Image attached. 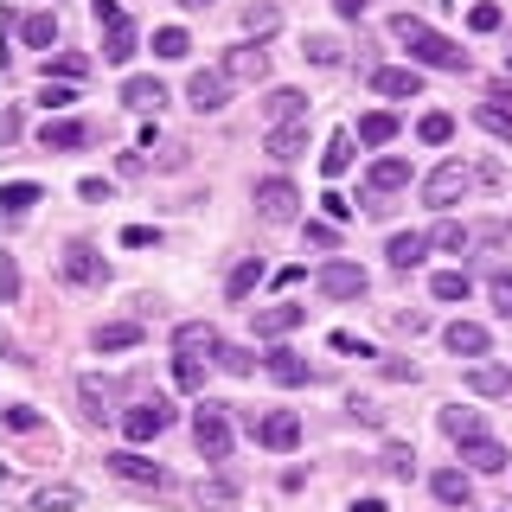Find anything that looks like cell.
<instances>
[{
  "label": "cell",
  "mask_w": 512,
  "mask_h": 512,
  "mask_svg": "<svg viewBox=\"0 0 512 512\" xmlns=\"http://www.w3.org/2000/svg\"><path fill=\"white\" fill-rule=\"evenodd\" d=\"M365 288H372V276H365L359 263H346V256L320 263V295H327V301H359Z\"/></svg>",
  "instance_id": "ba28073f"
},
{
  "label": "cell",
  "mask_w": 512,
  "mask_h": 512,
  "mask_svg": "<svg viewBox=\"0 0 512 512\" xmlns=\"http://www.w3.org/2000/svg\"><path fill=\"white\" fill-rule=\"evenodd\" d=\"M0 423H7L13 436H32V429H39V410H32V404H7V410H0Z\"/></svg>",
  "instance_id": "f6af8a7d"
},
{
  "label": "cell",
  "mask_w": 512,
  "mask_h": 512,
  "mask_svg": "<svg viewBox=\"0 0 512 512\" xmlns=\"http://www.w3.org/2000/svg\"><path fill=\"white\" fill-rule=\"evenodd\" d=\"M39 103H52V109H64V103H71V84H52V77H45V90H39Z\"/></svg>",
  "instance_id": "9f6ffc18"
},
{
  "label": "cell",
  "mask_w": 512,
  "mask_h": 512,
  "mask_svg": "<svg viewBox=\"0 0 512 512\" xmlns=\"http://www.w3.org/2000/svg\"><path fill=\"white\" fill-rule=\"evenodd\" d=\"M52 71L64 77V84H77V77H84V71H90V58H84V52H58L52 64H45V77H52Z\"/></svg>",
  "instance_id": "ee69618b"
},
{
  "label": "cell",
  "mask_w": 512,
  "mask_h": 512,
  "mask_svg": "<svg viewBox=\"0 0 512 512\" xmlns=\"http://www.w3.org/2000/svg\"><path fill=\"white\" fill-rule=\"evenodd\" d=\"M333 352H359V359H378V352H372V346H365V340H359V333H333Z\"/></svg>",
  "instance_id": "11a10c76"
},
{
  "label": "cell",
  "mask_w": 512,
  "mask_h": 512,
  "mask_svg": "<svg viewBox=\"0 0 512 512\" xmlns=\"http://www.w3.org/2000/svg\"><path fill=\"white\" fill-rule=\"evenodd\" d=\"M410 186V160L404 154H378L372 160V199H378V192H404Z\"/></svg>",
  "instance_id": "cb8c5ba5"
},
{
  "label": "cell",
  "mask_w": 512,
  "mask_h": 512,
  "mask_svg": "<svg viewBox=\"0 0 512 512\" xmlns=\"http://www.w3.org/2000/svg\"><path fill=\"white\" fill-rule=\"evenodd\" d=\"M173 378H180V391H205V365L199 359H173Z\"/></svg>",
  "instance_id": "c3c4849f"
},
{
  "label": "cell",
  "mask_w": 512,
  "mask_h": 512,
  "mask_svg": "<svg viewBox=\"0 0 512 512\" xmlns=\"http://www.w3.org/2000/svg\"><path fill=\"white\" fill-rule=\"evenodd\" d=\"M301 58H314V64H340V39H333V32H308Z\"/></svg>",
  "instance_id": "b9f144b4"
},
{
  "label": "cell",
  "mask_w": 512,
  "mask_h": 512,
  "mask_svg": "<svg viewBox=\"0 0 512 512\" xmlns=\"http://www.w3.org/2000/svg\"><path fill=\"white\" fill-rule=\"evenodd\" d=\"M180 7H186V13H205V7H212V0H180Z\"/></svg>",
  "instance_id": "be15d7a7"
},
{
  "label": "cell",
  "mask_w": 512,
  "mask_h": 512,
  "mask_svg": "<svg viewBox=\"0 0 512 512\" xmlns=\"http://www.w3.org/2000/svg\"><path fill=\"white\" fill-rule=\"evenodd\" d=\"M58 269H64V282H77V288H103L109 282V263H103V250L90 244V237H71L58 256Z\"/></svg>",
  "instance_id": "277c9868"
},
{
  "label": "cell",
  "mask_w": 512,
  "mask_h": 512,
  "mask_svg": "<svg viewBox=\"0 0 512 512\" xmlns=\"http://www.w3.org/2000/svg\"><path fill=\"white\" fill-rule=\"evenodd\" d=\"M346 167H352V135H333L327 154H320V173H327V180H340Z\"/></svg>",
  "instance_id": "d590c367"
},
{
  "label": "cell",
  "mask_w": 512,
  "mask_h": 512,
  "mask_svg": "<svg viewBox=\"0 0 512 512\" xmlns=\"http://www.w3.org/2000/svg\"><path fill=\"white\" fill-rule=\"evenodd\" d=\"M429 487H436V500H442V506H474V480L461 474V468H442L436 480H429Z\"/></svg>",
  "instance_id": "484cf974"
},
{
  "label": "cell",
  "mask_w": 512,
  "mask_h": 512,
  "mask_svg": "<svg viewBox=\"0 0 512 512\" xmlns=\"http://www.w3.org/2000/svg\"><path fill=\"white\" fill-rule=\"evenodd\" d=\"M391 32L410 45V64L423 71V64H436V71H468V52H461L448 32H436L429 20H416V13H391Z\"/></svg>",
  "instance_id": "6da1fadb"
},
{
  "label": "cell",
  "mask_w": 512,
  "mask_h": 512,
  "mask_svg": "<svg viewBox=\"0 0 512 512\" xmlns=\"http://www.w3.org/2000/svg\"><path fill=\"white\" fill-rule=\"evenodd\" d=\"M167 423H173V404H167V397H141V404L122 410V436L128 442H154Z\"/></svg>",
  "instance_id": "8992f818"
},
{
  "label": "cell",
  "mask_w": 512,
  "mask_h": 512,
  "mask_svg": "<svg viewBox=\"0 0 512 512\" xmlns=\"http://www.w3.org/2000/svg\"><path fill=\"white\" fill-rule=\"evenodd\" d=\"M320 205H327V218H333V224H340V218H352V205L340 199V192H327V199H320Z\"/></svg>",
  "instance_id": "94428289"
},
{
  "label": "cell",
  "mask_w": 512,
  "mask_h": 512,
  "mask_svg": "<svg viewBox=\"0 0 512 512\" xmlns=\"http://www.w3.org/2000/svg\"><path fill=\"white\" fill-rule=\"evenodd\" d=\"M333 13H340V20H365V13H372V0H333Z\"/></svg>",
  "instance_id": "6f0895ef"
},
{
  "label": "cell",
  "mask_w": 512,
  "mask_h": 512,
  "mask_svg": "<svg viewBox=\"0 0 512 512\" xmlns=\"http://www.w3.org/2000/svg\"><path fill=\"white\" fill-rule=\"evenodd\" d=\"M378 372L397 378V384H416V359H378Z\"/></svg>",
  "instance_id": "816d5d0a"
},
{
  "label": "cell",
  "mask_w": 512,
  "mask_h": 512,
  "mask_svg": "<svg viewBox=\"0 0 512 512\" xmlns=\"http://www.w3.org/2000/svg\"><path fill=\"white\" fill-rule=\"evenodd\" d=\"M186 52H192L186 26H160V32H154V58H186Z\"/></svg>",
  "instance_id": "f35d334b"
},
{
  "label": "cell",
  "mask_w": 512,
  "mask_h": 512,
  "mask_svg": "<svg viewBox=\"0 0 512 512\" xmlns=\"http://www.w3.org/2000/svg\"><path fill=\"white\" fill-rule=\"evenodd\" d=\"M90 346H96V352H128V346H141V320H103V327L90 333Z\"/></svg>",
  "instance_id": "7402d4cb"
},
{
  "label": "cell",
  "mask_w": 512,
  "mask_h": 512,
  "mask_svg": "<svg viewBox=\"0 0 512 512\" xmlns=\"http://www.w3.org/2000/svg\"><path fill=\"white\" fill-rule=\"evenodd\" d=\"M468 244H512V218H480V224H468Z\"/></svg>",
  "instance_id": "74e56055"
},
{
  "label": "cell",
  "mask_w": 512,
  "mask_h": 512,
  "mask_svg": "<svg viewBox=\"0 0 512 512\" xmlns=\"http://www.w3.org/2000/svg\"><path fill=\"white\" fill-rule=\"evenodd\" d=\"M359 141H365V148L397 141V116H391V109H365V116H359Z\"/></svg>",
  "instance_id": "83f0119b"
},
{
  "label": "cell",
  "mask_w": 512,
  "mask_h": 512,
  "mask_svg": "<svg viewBox=\"0 0 512 512\" xmlns=\"http://www.w3.org/2000/svg\"><path fill=\"white\" fill-rule=\"evenodd\" d=\"M301 320H308L301 301H276V308H256V333H263V340H282V333H295Z\"/></svg>",
  "instance_id": "9a60e30c"
},
{
  "label": "cell",
  "mask_w": 512,
  "mask_h": 512,
  "mask_svg": "<svg viewBox=\"0 0 512 512\" xmlns=\"http://www.w3.org/2000/svg\"><path fill=\"white\" fill-rule=\"evenodd\" d=\"M192 442L205 461H231V410L224 404H199L192 410Z\"/></svg>",
  "instance_id": "7a4b0ae2"
},
{
  "label": "cell",
  "mask_w": 512,
  "mask_h": 512,
  "mask_svg": "<svg viewBox=\"0 0 512 512\" xmlns=\"http://www.w3.org/2000/svg\"><path fill=\"white\" fill-rule=\"evenodd\" d=\"M122 103L135 109V116H154V109L167 103V84H160V77H128V84H122Z\"/></svg>",
  "instance_id": "ffe728a7"
},
{
  "label": "cell",
  "mask_w": 512,
  "mask_h": 512,
  "mask_svg": "<svg viewBox=\"0 0 512 512\" xmlns=\"http://www.w3.org/2000/svg\"><path fill=\"white\" fill-rule=\"evenodd\" d=\"M0 205H7V212H26V205H39V180H7V186H0Z\"/></svg>",
  "instance_id": "ab89813d"
},
{
  "label": "cell",
  "mask_w": 512,
  "mask_h": 512,
  "mask_svg": "<svg viewBox=\"0 0 512 512\" xmlns=\"http://www.w3.org/2000/svg\"><path fill=\"white\" fill-rule=\"evenodd\" d=\"M244 26L256 32V39H263V32H276V26H282V7H276V0H250V7H244Z\"/></svg>",
  "instance_id": "836d02e7"
},
{
  "label": "cell",
  "mask_w": 512,
  "mask_h": 512,
  "mask_svg": "<svg viewBox=\"0 0 512 512\" xmlns=\"http://www.w3.org/2000/svg\"><path fill=\"white\" fill-rule=\"evenodd\" d=\"M384 468H391L397 480H410V474H416V455H410L404 442H391V448H384Z\"/></svg>",
  "instance_id": "7dc6e473"
},
{
  "label": "cell",
  "mask_w": 512,
  "mask_h": 512,
  "mask_svg": "<svg viewBox=\"0 0 512 512\" xmlns=\"http://www.w3.org/2000/svg\"><path fill=\"white\" fill-rule=\"evenodd\" d=\"M301 116H308V96H301V90H269V96H263V122H269V128L301 122Z\"/></svg>",
  "instance_id": "44dd1931"
},
{
  "label": "cell",
  "mask_w": 512,
  "mask_h": 512,
  "mask_svg": "<svg viewBox=\"0 0 512 512\" xmlns=\"http://www.w3.org/2000/svg\"><path fill=\"white\" fill-rule=\"evenodd\" d=\"M391 327H397V333H429V314H423V308H397Z\"/></svg>",
  "instance_id": "f907efd6"
},
{
  "label": "cell",
  "mask_w": 512,
  "mask_h": 512,
  "mask_svg": "<svg viewBox=\"0 0 512 512\" xmlns=\"http://www.w3.org/2000/svg\"><path fill=\"white\" fill-rule=\"evenodd\" d=\"M77 397H84V416H90V423H103V416H116V410H109V391H103L96 378H84V384H77Z\"/></svg>",
  "instance_id": "60d3db41"
},
{
  "label": "cell",
  "mask_w": 512,
  "mask_h": 512,
  "mask_svg": "<svg viewBox=\"0 0 512 512\" xmlns=\"http://www.w3.org/2000/svg\"><path fill=\"white\" fill-rule=\"evenodd\" d=\"M20 39H26V45H39V52H45V45L58 39V13H26V20H20Z\"/></svg>",
  "instance_id": "1f68e13d"
},
{
  "label": "cell",
  "mask_w": 512,
  "mask_h": 512,
  "mask_svg": "<svg viewBox=\"0 0 512 512\" xmlns=\"http://www.w3.org/2000/svg\"><path fill=\"white\" fill-rule=\"evenodd\" d=\"M442 346H448V352H455V359H480V352H487V346H493V333H487V327H480V320H455V327H448V333H442Z\"/></svg>",
  "instance_id": "2e32d148"
},
{
  "label": "cell",
  "mask_w": 512,
  "mask_h": 512,
  "mask_svg": "<svg viewBox=\"0 0 512 512\" xmlns=\"http://www.w3.org/2000/svg\"><path fill=\"white\" fill-rule=\"evenodd\" d=\"M372 90L378 96H423V71H416V64H378Z\"/></svg>",
  "instance_id": "5bb4252c"
},
{
  "label": "cell",
  "mask_w": 512,
  "mask_h": 512,
  "mask_svg": "<svg viewBox=\"0 0 512 512\" xmlns=\"http://www.w3.org/2000/svg\"><path fill=\"white\" fill-rule=\"evenodd\" d=\"M468 269H442V276L436 282H429V295H436V301H468Z\"/></svg>",
  "instance_id": "e575fe53"
},
{
  "label": "cell",
  "mask_w": 512,
  "mask_h": 512,
  "mask_svg": "<svg viewBox=\"0 0 512 512\" xmlns=\"http://www.w3.org/2000/svg\"><path fill=\"white\" fill-rule=\"evenodd\" d=\"M301 148H308V122H282V128H269V154H276V160H295Z\"/></svg>",
  "instance_id": "f1b7e54d"
},
{
  "label": "cell",
  "mask_w": 512,
  "mask_h": 512,
  "mask_svg": "<svg viewBox=\"0 0 512 512\" xmlns=\"http://www.w3.org/2000/svg\"><path fill=\"white\" fill-rule=\"evenodd\" d=\"M468 391L474 397H512V365H474V372H468Z\"/></svg>",
  "instance_id": "d4e9b609"
},
{
  "label": "cell",
  "mask_w": 512,
  "mask_h": 512,
  "mask_svg": "<svg viewBox=\"0 0 512 512\" xmlns=\"http://www.w3.org/2000/svg\"><path fill=\"white\" fill-rule=\"evenodd\" d=\"M250 429H256V442H263V448H276V455H288V448L301 442V416H295V410H269L263 423L250 416Z\"/></svg>",
  "instance_id": "30bf717a"
},
{
  "label": "cell",
  "mask_w": 512,
  "mask_h": 512,
  "mask_svg": "<svg viewBox=\"0 0 512 512\" xmlns=\"http://www.w3.org/2000/svg\"><path fill=\"white\" fill-rule=\"evenodd\" d=\"M39 141H45V148H52V154H71V148H84V141H90V122H77V116H45V128H39Z\"/></svg>",
  "instance_id": "e0dca14e"
},
{
  "label": "cell",
  "mask_w": 512,
  "mask_h": 512,
  "mask_svg": "<svg viewBox=\"0 0 512 512\" xmlns=\"http://www.w3.org/2000/svg\"><path fill=\"white\" fill-rule=\"evenodd\" d=\"M455 448H461V461H468L474 474H500V468H512V455H506L493 436H474V442H455Z\"/></svg>",
  "instance_id": "ac0fdd59"
},
{
  "label": "cell",
  "mask_w": 512,
  "mask_h": 512,
  "mask_svg": "<svg viewBox=\"0 0 512 512\" xmlns=\"http://www.w3.org/2000/svg\"><path fill=\"white\" fill-rule=\"evenodd\" d=\"M218 327H212V320H186V327H173V352H180V359H199V352H212V359H218Z\"/></svg>",
  "instance_id": "4fadbf2b"
},
{
  "label": "cell",
  "mask_w": 512,
  "mask_h": 512,
  "mask_svg": "<svg viewBox=\"0 0 512 512\" xmlns=\"http://www.w3.org/2000/svg\"><path fill=\"white\" fill-rule=\"evenodd\" d=\"M122 244H128V250H148V244H160V231H154V224H128Z\"/></svg>",
  "instance_id": "db71d44e"
},
{
  "label": "cell",
  "mask_w": 512,
  "mask_h": 512,
  "mask_svg": "<svg viewBox=\"0 0 512 512\" xmlns=\"http://www.w3.org/2000/svg\"><path fill=\"white\" fill-rule=\"evenodd\" d=\"M493 301H500V314L512 320V269H493Z\"/></svg>",
  "instance_id": "f5cc1de1"
},
{
  "label": "cell",
  "mask_w": 512,
  "mask_h": 512,
  "mask_svg": "<svg viewBox=\"0 0 512 512\" xmlns=\"http://www.w3.org/2000/svg\"><path fill=\"white\" fill-rule=\"evenodd\" d=\"M77 192H84L90 205H109V180H84V186H77Z\"/></svg>",
  "instance_id": "91938a15"
},
{
  "label": "cell",
  "mask_w": 512,
  "mask_h": 512,
  "mask_svg": "<svg viewBox=\"0 0 512 512\" xmlns=\"http://www.w3.org/2000/svg\"><path fill=\"white\" fill-rule=\"evenodd\" d=\"M352 512H384V500H352Z\"/></svg>",
  "instance_id": "6125c7cd"
},
{
  "label": "cell",
  "mask_w": 512,
  "mask_h": 512,
  "mask_svg": "<svg viewBox=\"0 0 512 512\" xmlns=\"http://www.w3.org/2000/svg\"><path fill=\"white\" fill-rule=\"evenodd\" d=\"M506 84H512V52H506Z\"/></svg>",
  "instance_id": "e7e4bbea"
},
{
  "label": "cell",
  "mask_w": 512,
  "mask_h": 512,
  "mask_svg": "<svg viewBox=\"0 0 512 512\" xmlns=\"http://www.w3.org/2000/svg\"><path fill=\"white\" fill-rule=\"evenodd\" d=\"M218 365H224V372H237V378H244L250 365H256V352H244V346H218Z\"/></svg>",
  "instance_id": "681fc988"
},
{
  "label": "cell",
  "mask_w": 512,
  "mask_h": 512,
  "mask_svg": "<svg viewBox=\"0 0 512 512\" xmlns=\"http://www.w3.org/2000/svg\"><path fill=\"white\" fill-rule=\"evenodd\" d=\"M295 205H301L295 180H282V173H269V180H256V212H263L269 224H288V218H295Z\"/></svg>",
  "instance_id": "9c48e42d"
},
{
  "label": "cell",
  "mask_w": 512,
  "mask_h": 512,
  "mask_svg": "<svg viewBox=\"0 0 512 512\" xmlns=\"http://www.w3.org/2000/svg\"><path fill=\"white\" fill-rule=\"evenodd\" d=\"M32 506H39V512H71V506H84V493H77V487H39Z\"/></svg>",
  "instance_id": "8d00e7d4"
},
{
  "label": "cell",
  "mask_w": 512,
  "mask_h": 512,
  "mask_svg": "<svg viewBox=\"0 0 512 512\" xmlns=\"http://www.w3.org/2000/svg\"><path fill=\"white\" fill-rule=\"evenodd\" d=\"M256 282H263V263H256V256H244V263H231V276H224V295H231V301H244Z\"/></svg>",
  "instance_id": "4dcf8cb0"
},
{
  "label": "cell",
  "mask_w": 512,
  "mask_h": 512,
  "mask_svg": "<svg viewBox=\"0 0 512 512\" xmlns=\"http://www.w3.org/2000/svg\"><path fill=\"white\" fill-rule=\"evenodd\" d=\"M308 244L327 250V244H340V231H333V224H308Z\"/></svg>",
  "instance_id": "680465c9"
},
{
  "label": "cell",
  "mask_w": 512,
  "mask_h": 512,
  "mask_svg": "<svg viewBox=\"0 0 512 512\" xmlns=\"http://www.w3.org/2000/svg\"><path fill=\"white\" fill-rule=\"evenodd\" d=\"M103 468L116 474V480H128V487H167V468H160V461H148L141 455V448H116V455H103Z\"/></svg>",
  "instance_id": "52a82bcc"
},
{
  "label": "cell",
  "mask_w": 512,
  "mask_h": 512,
  "mask_svg": "<svg viewBox=\"0 0 512 512\" xmlns=\"http://www.w3.org/2000/svg\"><path fill=\"white\" fill-rule=\"evenodd\" d=\"M468 186H474L468 160H442V167L423 180V205H455V199H468Z\"/></svg>",
  "instance_id": "5b68a950"
},
{
  "label": "cell",
  "mask_w": 512,
  "mask_h": 512,
  "mask_svg": "<svg viewBox=\"0 0 512 512\" xmlns=\"http://www.w3.org/2000/svg\"><path fill=\"white\" fill-rule=\"evenodd\" d=\"M186 96H192V109H199V116H218L224 96H231V77H224V71H192Z\"/></svg>",
  "instance_id": "7c38bea8"
},
{
  "label": "cell",
  "mask_w": 512,
  "mask_h": 512,
  "mask_svg": "<svg viewBox=\"0 0 512 512\" xmlns=\"http://www.w3.org/2000/svg\"><path fill=\"white\" fill-rule=\"evenodd\" d=\"M263 372L276 378V384H308V378H314V365L301 359V352H288V346H276V352H269V359H263Z\"/></svg>",
  "instance_id": "603a6c76"
},
{
  "label": "cell",
  "mask_w": 512,
  "mask_h": 512,
  "mask_svg": "<svg viewBox=\"0 0 512 512\" xmlns=\"http://www.w3.org/2000/svg\"><path fill=\"white\" fill-rule=\"evenodd\" d=\"M429 244H436V250H468V224H455V218L436 224V231H429Z\"/></svg>",
  "instance_id": "bcb514c9"
},
{
  "label": "cell",
  "mask_w": 512,
  "mask_h": 512,
  "mask_svg": "<svg viewBox=\"0 0 512 512\" xmlns=\"http://www.w3.org/2000/svg\"><path fill=\"white\" fill-rule=\"evenodd\" d=\"M218 71L231 77V84H263V77H269V52H263V45H231Z\"/></svg>",
  "instance_id": "8fae6325"
},
{
  "label": "cell",
  "mask_w": 512,
  "mask_h": 512,
  "mask_svg": "<svg viewBox=\"0 0 512 512\" xmlns=\"http://www.w3.org/2000/svg\"><path fill=\"white\" fill-rule=\"evenodd\" d=\"M90 13H96V26H103V58L109 64H128V58H135V20H128L116 0H90Z\"/></svg>",
  "instance_id": "3957f363"
},
{
  "label": "cell",
  "mask_w": 512,
  "mask_h": 512,
  "mask_svg": "<svg viewBox=\"0 0 512 512\" xmlns=\"http://www.w3.org/2000/svg\"><path fill=\"white\" fill-rule=\"evenodd\" d=\"M436 423H442V436H448V442H474V436H487V416L468 410V404H448Z\"/></svg>",
  "instance_id": "d6986e66"
},
{
  "label": "cell",
  "mask_w": 512,
  "mask_h": 512,
  "mask_svg": "<svg viewBox=\"0 0 512 512\" xmlns=\"http://www.w3.org/2000/svg\"><path fill=\"white\" fill-rule=\"evenodd\" d=\"M474 122L487 128V135L512 141V103H493V96H487V103H474Z\"/></svg>",
  "instance_id": "f546056e"
},
{
  "label": "cell",
  "mask_w": 512,
  "mask_h": 512,
  "mask_svg": "<svg viewBox=\"0 0 512 512\" xmlns=\"http://www.w3.org/2000/svg\"><path fill=\"white\" fill-rule=\"evenodd\" d=\"M384 256H391L397 269H416V263L429 256V237H423V231H397L391 244H384Z\"/></svg>",
  "instance_id": "4316f807"
},
{
  "label": "cell",
  "mask_w": 512,
  "mask_h": 512,
  "mask_svg": "<svg viewBox=\"0 0 512 512\" xmlns=\"http://www.w3.org/2000/svg\"><path fill=\"white\" fill-rule=\"evenodd\" d=\"M500 20H506L500 0H474V7H468V26H474V32H500Z\"/></svg>",
  "instance_id": "7bdbcfd3"
},
{
  "label": "cell",
  "mask_w": 512,
  "mask_h": 512,
  "mask_svg": "<svg viewBox=\"0 0 512 512\" xmlns=\"http://www.w3.org/2000/svg\"><path fill=\"white\" fill-rule=\"evenodd\" d=\"M416 135H423L429 148H442V141L455 135V116H448V109H423V122H416Z\"/></svg>",
  "instance_id": "d6a6232c"
}]
</instances>
